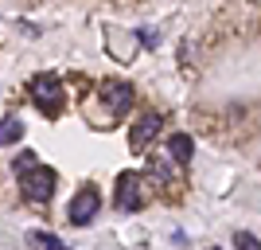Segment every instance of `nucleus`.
Returning <instances> with one entry per match:
<instances>
[{
  "mask_svg": "<svg viewBox=\"0 0 261 250\" xmlns=\"http://www.w3.org/2000/svg\"><path fill=\"white\" fill-rule=\"evenodd\" d=\"M20 192L32 199V203H47V199L55 196V168L39 164V168H32L28 176H20Z\"/></svg>",
  "mask_w": 261,
  "mask_h": 250,
  "instance_id": "7ed1b4c3",
  "label": "nucleus"
},
{
  "mask_svg": "<svg viewBox=\"0 0 261 250\" xmlns=\"http://www.w3.org/2000/svg\"><path fill=\"white\" fill-rule=\"evenodd\" d=\"M32 102L39 113H47V118H59L66 106V90H63V78L59 75H35L32 78Z\"/></svg>",
  "mask_w": 261,
  "mask_h": 250,
  "instance_id": "f257e3e1",
  "label": "nucleus"
},
{
  "mask_svg": "<svg viewBox=\"0 0 261 250\" xmlns=\"http://www.w3.org/2000/svg\"><path fill=\"white\" fill-rule=\"evenodd\" d=\"M101 102H106V109H109V121H117V118H125L133 109V86L125 82V78H109V82H101Z\"/></svg>",
  "mask_w": 261,
  "mask_h": 250,
  "instance_id": "f03ea898",
  "label": "nucleus"
},
{
  "mask_svg": "<svg viewBox=\"0 0 261 250\" xmlns=\"http://www.w3.org/2000/svg\"><path fill=\"white\" fill-rule=\"evenodd\" d=\"M211 250H218V246H211Z\"/></svg>",
  "mask_w": 261,
  "mask_h": 250,
  "instance_id": "f8f14e48",
  "label": "nucleus"
},
{
  "mask_svg": "<svg viewBox=\"0 0 261 250\" xmlns=\"http://www.w3.org/2000/svg\"><path fill=\"white\" fill-rule=\"evenodd\" d=\"M113 203H117V211H141V207H144V184H141V172L125 168V172L117 176V196H113Z\"/></svg>",
  "mask_w": 261,
  "mask_h": 250,
  "instance_id": "20e7f679",
  "label": "nucleus"
},
{
  "mask_svg": "<svg viewBox=\"0 0 261 250\" xmlns=\"http://www.w3.org/2000/svg\"><path fill=\"white\" fill-rule=\"evenodd\" d=\"M164 129V113H156V109H148L137 125H133V133H129V145L133 149H148V145L156 141V133Z\"/></svg>",
  "mask_w": 261,
  "mask_h": 250,
  "instance_id": "423d86ee",
  "label": "nucleus"
},
{
  "mask_svg": "<svg viewBox=\"0 0 261 250\" xmlns=\"http://www.w3.org/2000/svg\"><path fill=\"white\" fill-rule=\"evenodd\" d=\"M168 152L175 156V164H187L195 156V141L187 137V133H172V141H168Z\"/></svg>",
  "mask_w": 261,
  "mask_h": 250,
  "instance_id": "0eeeda50",
  "label": "nucleus"
},
{
  "mask_svg": "<svg viewBox=\"0 0 261 250\" xmlns=\"http://www.w3.org/2000/svg\"><path fill=\"white\" fill-rule=\"evenodd\" d=\"M32 168H39V156H35L32 149H23L20 156L12 161V172H16V176H28V172H32Z\"/></svg>",
  "mask_w": 261,
  "mask_h": 250,
  "instance_id": "9d476101",
  "label": "nucleus"
},
{
  "mask_svg": "<svg viewBox=\"0 0 261 250\" xmlns=\"http://www.w3.org/2000/svg\"><path fill=\"white\" fill-rule=\"evenodd\" d=\"M20 137H23V121L16 118V113L0 118V145H16Z\"/></svg>",
  "mask_w": 261,
  "mask_h": 250,
  "instance_id": "6e6552de",
  "label": "nucleus"
},
{
  "mask_svg": "<svg viewBox=\"0 0 261 250\" xmlns=\"http://www.w3.org/2000/svg\"><path fill=\"white\" fill-rule=\"evenodd\" d=\"M234 250H261V242L253 239L250 231H234Z\"/></svg>",
  "mask_w": 261,
  "mask_h": 250,
  "instance_id": "9b49d317",
  "label": "nucleus"
},
{
  "mask_svg": "<svg viewBox=\"0 0 261 250\" xmlns=\"http://www.w3.org/2000/svg\"><path fill=\"white\" fill-rule=\"evenodd\" d=\"M98 211H101V196H98V188H94V184H86L74 199H70V211H66V215H70L74 227H90Z\"/></svg>",
  "mask_w": 261,
  "mask_h": 250,
  "instance_id": "39448f33",
  "label": "nucleus"
},
{
  "mask_svg": "<svg viewBox=\"0 0 261 250\" xmlns=\"http://www.w3.org/2000/svg\"><path fill=\"white\" fill-rule=\"evenodd\" d=\"M28 242H32V246H39V250H70L59 235H51V231H32V235H28Z\"/></svg>",
  "mask_w": 261,
  "mask_h": 250,
  "instance_id": "1a4fd4ad",
  "label": "nucleus"
}]
</instances>
